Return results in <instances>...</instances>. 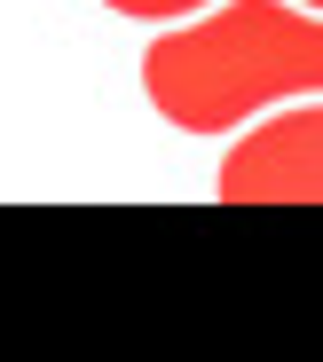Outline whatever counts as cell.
Returning <instances> with one entry per match:
<instances>
[{"instance_id": "obj_1", "label": "cell", "mask_w": 323, "mask_h": 362, "mask_svg": "<svg viewBox=\"0 0 323 362\" xmlns=\"http://www.w3.org/2000/svg\"><path fill=\"white\" fill-rule=\"evenodd\" d=\"M323 87V32L315 8L292 0H229L205 24L158 32L142 55V95L181 134H229L252 110Z\"/></svg>"}, {"instance_id": "obj_4", "label": "cell", "mask_w": 323, "mask_h": 362, "mask_svg": "<svg viewBox=\"0 0 323 362\" xmlns=\"http://www.w3.org/2000/svg\"><path fill=\"white\" fill-rule=\"evenodd\" d=\"M307 8H315V0H307Z\"/></svg>"}, {"instance_id": "obj_2", "label": "cell", "mask_w": 323, "mask_h": 362, "mask_svg": "<svg viewBox=\"0 0 323 362\" xmlns=\"http://www.w3.org/2000/svg\"><path fill=\"white\" fill-rule=\"evenodd\" d=\"M315 158H323V118H315V110H284L276 127H261L252 142L229 150L221 197H229V205H268V197H276V205H315V197H323Z\"/></svg>"}, {"instance_id": "obj_3", "label": "cell", "mask_w": 323, "mask_h": 362, "mask_svg": "<svg viewBox=\"0 0 323 362\" xmlns=\"http://www.w3.org/2000/svg\"><path fill=\"white\" fill-rule=\"evenodd\" d=\"M103 8H118V16H142V24H174V16H198V8H213V0H103Z\"/></svg>"}]
</instances>
